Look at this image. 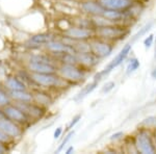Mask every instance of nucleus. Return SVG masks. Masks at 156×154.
<instances>
[{
	"mask_svg": "<svg viewBox=\"0 0 156 154\" xmlns=\"http://www.w3.org/2000/svg\"><path fill=\"white\" fill-rule=\"evenodd\" d=\"M57 73L69 83L77 84L85 79L87 69L78 64H59Z\"/></svg>",
	"mask_w": 156,
	"mask_h": 154,
	"instance_id": "obj_1",
	"label": "nucleus"
},
{
	"mask_svg": "<svg viewBox=\"0 0 156 154\" xmlns=\"http://www.w3.org/2000/svg\"><path fill=\"white\" fill-rule=\"evenodd\" d=\"M31 78L37 84V88H45V89H59L64 88L68 84H71L65 80L62 76H59L58 73H31Z\"/></svg>",
	"mask_w": 156,
	"mask_h": 154,
	"instance_id": "obj_2",
	"label": "nucleus"
},
{
	"mask_svg": "<svg viewBox=\"0 0 156 154\" xmlns=\"http://www.w3.org/2000/svg\"><path fill=\"white\" fill-rule=\"evenodd\" d=\"M94 31L95 37L114 43L124 39L128 34L129 30L123 24H110L107 25V26L96 27Z\"/></svg>",
	"mask_w": 156,
	"mask_h": 154,
	"instance_id": "obj_3",
	"label": "nucleus"
},
{
	"mask_svg": "<svg viewBox=\"0 0 156 154\" xmlns=\"http://www.w3.org/2000/svg\"><path fill=\"white\" fill-rule=\"evenodd\" d=\"M134 146L137 152L143 154L156 153V145L153 138V132L148 128H142L134 136Z\"/></svg>",
	"mask_w": 156,
	"mask_h": 154,
	"instance_id": "obj_4",
	"label": "nucleus"
},
{
	"mask_svg": "<svg viewBox=\"0 0 156 154\" xmlns=\"http://www.w3.org/2000/svg\"><path fill=\"white\" fill-rule=\"evenodd\" d=\"M131 48H132V43H127V44H125L122 49L120 50L119 53L112 59V62L108 63L107 66L104 68V69L99 72H97L96 74L93 76V80H95V81H97V82H100L103 78L105 76H107L112 70H115V68H118L119 66L122 65L123 63L127 59L128 55H129L130 51H131Z\"/></svg>",
	"mask_w": 156,
	"mask_h": 154,
	"instance_id": "obj_5",
	"label": "nucleus"
},
{
	"mask_svg": "<svg viewBox=\"0 0 156 154\" xmlns=\"http://www.w3.org/2000/svg\"><path fill=\"white\" fill-rule=\"evenodd\" d=\"M90 52L94 53L98 59H103L106 57L110 56L115 49L114 43L106 41L104 39L94 37L93 39L90 40Z\"/></svg>",
	"mask_w": 156,
	"mask_h": 154,
	"instance_id": "obj_6",
	"label": "nucleus"
},
{
	"mask_svg": "<svg viewBox=\"0 0 156 154\" xmlns=\"http://www.w3.org/2000/svg\"><path fill=\"white\" fill-rule=\"evenodd\" d=\"M2 110H3L5 118L16 122L17 124H19L22 127H25V126L31 124V119L23 110H21L18 106H16L12 102L5 105L4 107H2Z\"/></svg>",
	"mask_w": 156,
	"mask_h": 154,
	"instance_id": "obj_7",
	"label": "nucleus"
},
{
	"mask_svg": "<svg viewBox=\"0 0 156 154\" xmlns=\"http://www.w3.org/2000/svg\"><path fill=\"white\" fill-rule=\"evenodd\" d=\"M44 48L47 50V52H49V53L52 55V56L62 54V53H72V54L77 53V51L75 50L73 45L67 44V43L62 42V40H56V39L47 43L44 46Z\"/></svg>",
	"mask_w": 156,
	"mask_h": 154,
	"instance_id": "obj_8",
	"label": "nucleus"
},
{
	"mask_svg": "<svg viewBox=\"0 0 156 154\" xmlns=\"http://www.w3.org/2000/svg\"><path fill=\"white\" fill-rule=\"evenodd\" d=\"M64 36L68 37L74 41H90L95 37L94 29L83 28V27L72 25L69 29L64 31Z\"/></svg>",
	"mask_w": 156,
	"mask_h": 154,
	"instance_id": "obj_9",
	"label": "nucleus"
},
{
	"mask_svg": "<svg viewBox=\"0 0 156 154\" xmlns=\"http://www.w3.org/2000/svg\"><path fill=\"white\" fill-rule=\"evenodd\" d=\"M22 126L17 124L16 122L9 120L7 118L0 119V129L3 130L7 135H9L12 140L20 138L23 134V129Z\"/></svg>",
	"mask_w": 156,
	"mask_h": 154,
	"instance_id": "obj_10",
	"label": "nucleus"
},
{
	"mask_svg": "<svg viewBox=\"0 0 156 154\" xmlns=\"http://www.w3.org/2000/svg\"><path fill=\"white\" fill-rule=\"evenodd\" d=\"M80 11L87 16L93 17L102 15L104 12V7L100 4L98 0H85L80 2Z\"/></svg>",
	"mask_w": 156,
	"mask_h": 154,
	"instance_id": "obj_11",
	"label": "nucleus"
},
{
	"mask_svg": "<svg viewBox=\"0 0 156 154\" xmlns=\"http://www.w3.org/2000/svg\"><path fill=\"white\" fill-rule=\"evenodd\" d=\"M104 9H114V11L127 12L133 6L132 0H98Z\"/></svg>",
	"mask_w": 156,
	"mask_h": 154,
	"instance_id": "obj_12",
	"label": "nucleus"
},
{
	"mask_svg": "<svg viewBox=\"0 0 156 154\" xmlns=\"http://www.w3.org/2000/svg\"><path fill=\"white\" fill-rule=\"evenodd\" d=\"M2 85L6 91H23L28 90V87L17 75H9L2 80Z\"/></svg>",
	"mask_w": 156,
	"mask_h": 154,
	"instance_id": "obj_13",
	"label": "nucleus"
},
{
	"mask_svg": "<svg viewBox=\"0 0 156 154\" xmlns=\"http://www.w3.org/2000/svg\"><path fill=\"white\" fill-rule=\"evenodd\" d=\"M58 65L48 63H26V69L31 73H57Z\"/></svg>",
	"mask_w": 156,
	"mask_h": 154,
	"instance_id": "obj_14",
	"label": "nucleus"
},
{
	"mask_svg": "<svg viewBox=\"0 0 156 154\" xmlns=\"http://www.w3.org/2000/svg\"><path fill=\"white\" fill-rule=\"evenodd\" d=\"M77 64L82 66L87 70L94 69L96 66L99 64L100 59L92 52H81V53H76Z\"/></svg>",
	"mask_w": 156,
	"mask_h": 154,
	"instance_id": "obj_15",
	"label": "nucleus"
},
{
	"mask_svg": "<svg viewBox=\"0 0 156 154\" xmlns=\"http://www.w3.org/2000/svg\"><path fill=\"white\" fill-rule=\"evenodd\" d=\"M102 15L115 24H124V22L126 21L128 17L127 12L114 11V9H104Z\"/></svg>",
	"mask_w": 156,
	"mask_h": 154,
	"instance_id": "obj_16",
	"label": "nucleus"
},
{
	"mask_svg": "<svg viewBox=\"0 0 156 154\" xmlns=\"http://www.w3.org/2000/svg\"><path fill=\"white\" fill-rule=\"evenodd\" d=\"M12 101H19V102H32L34 94L29 90L23 91H7Z\"/></svg>",
	"mask_w": 156,
	"mask_h": 154,
	"instance_id": "obj_17",
	"label": "nucleus"
},
{
	"mask_svg": "<svg viewBox=\"0 0 156 154\" xmlns=\"http://www.w3.org/2000/svg\"><path fill=\"white\" fill-rule=\"evenodd\" d=\"M55 34H52V32L49 31H45V32H36V34H32L28 39L31 42L36 43V44H39L41 46L44 47L47 43H49L50 41L55 39Z\"/></svg>",
	"mask_w": 156,
	"mask_h": 154,
	"instance_id": "obj_18",
	"label": "nucleus"
},
{
	"mask_svg": "<svg viewBox=\"0 0 156 154\" xmlns=\"http://www.w3.org/2000/svg\"><path fill=\"white\" fill-rule=\"evenodd\" d=\"M32 94H34V102L37 103V104H40L43 107L49 106L52 103V101H53L51 96H50L48 93L44 92V91H42V90L37 89V90L32 91Z\"/></svg>",
	"mask_w": 156,
	"mask_h": 154,
	"instance_id": "obj_19",
	"label": "nucleus"
},
{
	"mask_svg": "<svg viewBox=\"0 0 156 154\" xmlns=\"http://www.w3.org/2000/svg\"><path fill=\"white\" fill-rule=\"evenodd\" d=\"M57 60L49 53H30L26 63H48L57 65Z\"/></svg>",
	"mask_w": 156,
	"mask_h": 154,
	"instance_id": "obj_20",
	"label": "nucleus"
},
{
	"mask_svg": "<svg viewBox=\"0 0 156 154\" xmlns=\"http://www.w3.org/2000/svg\"><path fill=\"white\" fill-rule=\"evenodd\" d=\"M98 84H99V82L95 81V80H93L92 82L87 83V85H84V87L82 88V89L80 90L76 95H75V97L73 98V100H74L75 102H77V103L80 102V101L83 100L87 95H90V93L93 92V91L96 90V88L98 87Z\"/></svg>",
	"mask_w": 156,
	"mask_h": 154,
	"instance_id": "obj_21",
	"label": "nucleus"
},
{
	"mask_svg": "<svg viewBox=\"0 0 156 154\" xmlns=\"http://www.w3.org/2000/svg\"><path fill=\"white\" fill-rule=\"evenodd\" d=\"M153 25H154V21H150V22H148V23H146L144 26L142 27V28H140V30H138L136 34H133V36H132V38H131V43L132 42H135L136 40L140 39V38H142L143 36L147 34L148 31L152 29Z\"/></svg>",
	"mask_w": 156,
	"mask_h": 154,
	"instance_id": "obj_22",
	"label": "nucleus"
},
{
	"mask_svg": "<svg viewBox=\"0 0 156 154\" xmlns=\"http://www.w3.org/2000/svg\"><path fill=\"white\" fill-rule=\"evenodd\" d=\"M140 63L138 59H136V57H131V59L128 60L126 66V71H125L126 75H131L132 73H134L140 68Z\"/></svg>",
	"mask_w": 156,
	"mask_h": 154,
	"instance_id": "obj_23",
	"label": "nucleus"
},
{
	"mask_svg": "<svg viewBox=\"0 0 156 154\" xmlns=\"http://www.w3.org/2000/svg\"><path fill=\"white\" fill-rule=\"evenodd\" d=\"M12 102V99L9 97L7 91L4 89L3 85L0 87V107H4L5 105L9 104Z\"/></svg>",
	"mask_w": 156,
	"mask_h": 154,
	"instance_id": "obj_24",
	"label": "nucleus"
},
{
	"mask_svg": "<svg viewBox=\"0 0 156 154\" xmlns=\"http://www.w3.org/2000/svg\"><path fill=\"white\" fill-rule=\"evenodd\" d=\"M75 134V131L74 130H69V131H67V133H66V135H65V138H62V143L59 144V146H58V148L56 149V151L55 152L56 153H59L60 151H62L64 150V148L67 146V144L70 142V141L72 140V138L74 136Z\"/></svg>",
	"mask_w": 156,
	"mask_h": 154,
	"instance_id": "obj_25",
	"label": "nucleus"
},
{
	"mask_svg": "<svg viewBox=\"0 0 156 154\" xmlns=\"http://www.w3.org/2000/svg\"><path fill=\"white\" fill-rule=\"evenodd\" d=\"M81 117H82V115L81 113H77V115H75L74 117L72 118V120L70 121V123L67 125V128H66V132L67 131H69V130H72L73 128L76 126L77 123H79V121L81 120Z\"/></svg>",
	"mask_w": 156,
	"mask_h": 154,
	"instance_id": "obj_26",
	"label": "nucleus"
},
{
	"mask_svg": "<svg viewBox=\"0 0 156 154\" xmlns=\"http://www.w3.org/2000/svg\"><path fill=\"white\" fill-rule=\"evenodd\" d=\"M142 124L144 125L146 128L155 127L156 126V117L155 116H150V117L144 119L143 122H142Z\"/></svg>",
	"mask_w": 156,
	"mask_h": 154,
	"instance_id": "obj_27",
	"label": "nucleus"
},
{
	"mask_svg": "<svg viewBox=\"0 0 156 154\" xmlns=\"http://www.w3.org/2000/svg\"><path fill=\"white\" fill-rule=\"evenodd\" d=\"M14 141L15 140H12L11 136L7 135L3 130L0 129V143L4 144V145H6V146H9V145H11V144L14 142Z\"/></svg>",
	"mask_w": 156,
	"mask_h": 154,
	"instance_id": "obj_28",
	"label": "nucleus"
},
{
	"mask_svg": "<svg viewBox=\"0 0 156 154\" xmlns=\"http://www.w3.org/2000/svg\"><path fill=\"white\" fill-rule=\"evenodd\" d=\"M154 41H155L154 34H148V36L146 37L145 40H144V47H145V49L146 50H149L150 48L152 47V45H153V43H154Z\"/></svg>",
	"mask_w": 156,
	"mask_h": 154,
	"instance_id": "obj_29",
	"label": "nucleus"
},
{
	"mask_svg": "<svg viewBox=\"0 0 156 154\" xmlns=\"http://www.w3.org/2000/svg\"><path fill=\"white\" fill-rule=\"evenodd\" d=\"M115 81H107L105 82L104 84H103L102 89H101V92L103 94H107V93L112 92V90L115 89Z\"/></svg>",
	"mask_w": 156,
	"mask_h": 154,
	"instance_id": "obj_30",
	"label": "nucleus"
},
{
	"mask_svg": "<svg viewBox=\"0 0 156 154\" xmlns=\"http://www.w3.org/2000/svg\"><path fill=\"white\" fill-rule=\"evenodd\" d=\"M123 136H124V132H122V131H118V132H115L110 135L109 140L110 141H118V140H121Z\"/></svg>",
	"mask_w": 156,
	"mask_h": 154,
	"instance_id": "obj_31",
	"label": "nucleus"
},
{
	"mask_svg": "<svg viewBox=\"0 0 156 154\" xmlns=\"http://www.w3.org/2000/svg\"><path fill=\"white\" fill-rule=\"evenodd\" d=\"M62 132H64V130H62V126L57 127L56 129L54 130V132H53V138H54V140H58L60 136H62Z\"/></svg>",
	"mask_w": 156,
	"mask_h": 154,
	"instance_id": "obj_32",
	"label": "nucleus"
},
{
	"mask_svg": "<svg viewBox=\"0 0 156 154\" xmlns=\"http://www.w3.org/2000/svg\"><path fill=\"white\" fill-rule=\"evenodd\" d=\"M9 151V148H7L6 145H4V144H1L0 143V154L2 153H5Z\"/></svg>",
	"mask_w": 156,
	"mask_h": 154,
	"instance_id": "obj_33",
	"label": "nucleus"
},
{
	"mask_svg": "<svg viewBox=\"0 0 156 154\" xmlns=\"http://www.w3.org/2000/svg\"><path fill=\"white\" fill-rule=\"evenodd\" d=\"M151 77L156 80V66L152 69V71H151Z\"/></svg>",
	"mask_w": 156,
	"mask_h": 154,
	"instance_id": "obj_34",
	"label": "nucleus"
},
{
	"mask_svg": "<svg viewBox=\"0 0 156 154\" xmlns=\"http://www.w3.org/2000/svg\"><path fill=\"white\" fill-rule=\"evenodd\" d=\"M65 152H66L67 154H70V153H73L74 152V147H73V146H70L69 148L67 149L66 151H65Z\"/></svg>",
	"mask_w": 156,
	"mask_h": 154,
	"instance_id": "obj_35",
	"label": "nucleus"
},
{
	"mask_svg": "<svg viewBox=\"0 0 156 154\" xmlns=\"http://www.w3.org/2000/svg\"><path fill=\"white\" fill-rule=\"evenodd\" d=\"M1 118H5V116H4V113L2 110V107H0V119Z\"/></svg>",
	"mask_w": 156,
	"mask_h": 154,
	"instance_id": "obj_36",
	"label": "nucleus"
},
{
	"mask_svg": "<svg viewBox=\"0 0 156 154\" xmlns=\"http://www.w3.org/2000/svg\"><path fill=\"white\" fill-rule=\"evenodd\" d=\"M153 138H154V142H155V145H156V128L153 130Z\"/></svg>",
	"mask_w": 156,
	"mask_h": 154,
	"instance_id": "obj_37",
	"label": "nucleus"
},
{
	"mask_svg": "<svg viewBox=\"0 0 156 154\" xmlns=\"http://www.w3.org/2000/svg\"><path fill=\"white\" fill-rule=\"evenodd\" d=\"M154 59H156V46H155V53H154Z\"/></svg>",
	"mask_w": 156,
	"mask_h": 154,
	"instance_id": "obj_38",
	"label": "nucleus"
},
{
	"mask_svg": "<svg viewBox=\"0 0 156 154\" xmlns=\"http://www.w3.org/2000/svg\"><path fill=\"white\" fill-rule=\"evenodd\" d=\"M155 43H156V37H155Z\"/></svg>",
	"mask_w": 156,
	"mask_h": 154,
	"instance_id": "obj_39",
	"label": "nucleus"
}]
</instances>
